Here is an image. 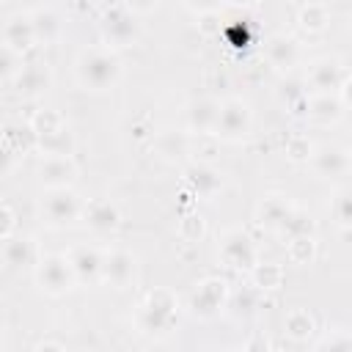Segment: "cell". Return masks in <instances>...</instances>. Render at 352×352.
Instances as JSON below:
<instances>
[{
  "label": "cell",
  "mask_w": 352,
  "mask_h": 352,
  "mask_svg": "<svg viewBox=\"0 0 352 352\" xmlns=\"http://www.w3.org/2000/svg\"><path fill=\"white\" fill-rule=\"evenodd\" d=\"M74 77L85 91L104 94L113 91L124 77V63L116 50L107 47H85L74 60Z\"/></svg>",
  "instance_id": "obj_1"
},
{
  "label": "cell",
  "mask_w": 352,
  "mask_h": 352,
  "mask_svg": "<svg viewBox=\"0 0 352 352\" xmlns=\"http://www.w3.org/2000/svg\"><path fill=\"white\" fill-rule=\"evenodd\" d=\"M135 327L143 336L162 338L179 324V300L170 289H151L135 305Z\"/></svg>",
  "instance_id": "obj_2"
},
{
  "label": "cell",
  "mask_w": 352,
  "mask_h": 352,
  "mask_svg": "<svg viewBox=\"0 0 352 352\" xmlns=\"http://www.w3.org/2000/svg\"><path fill=\"white\" fill-rule=\"evenodd\" d=\"M99 33H102V41L107 50H121V47H129L138 41L140 22L126 3H110V6H102Z\"/></svg>",
  "instance_id": "obj_3"
},
{
  "label": "cell",
  "mask_w": 352,
  "mask_h": 352,
  "mask_svg": "<svg viewBox=\"0 0 352 352\" xmlns=\"http://www.w3.org/2000/svg\"><path fill=\"white\" fill-rule=\"evenodd\" d=\"M305 85H311L314 94H336L344 104H349V72L336 55H324L308 63L305 69Z\"/></svg>",
  "instance_id": "obj_4"
},
{
  "label": "cell",
  "mask_w": 352,
  "mask_h": 352,
  "mask_svg": "<svg viewBox=\"0 0 352 352\" xmlns=\"http://www.w3.org/2000/svg\"><path fill=\"white\" fill-rule=\"evenodd\" d=\"M250 126H253V107H250V102L242 99V96H228V99L220 102V113H217L212 135L220 138V140L236 143V140L250 135Z\"/></svg>",
  "instance_id": "obj_5"
},
{
  "label": "cell",
  "mask_w": 352,
  "mask_h": 352,
  "mask_svg": "<svg viewBox=\"0 0 352 352\" xmlns=\"http://www.w3.org/2000/svg\"><path fill=\"white\" fill-rule=\"evenodd\" d=\"M82 198L72 190V187H63V190H44V198H41V217L50 228H72L80 217H82Z\"/></svg>",
  "instance_id": "obj_6"
},
{
  "label": "cell",
  "mask_w": 352,
  "mask_h": 352,
  "mask_svg": "<svg viewBox=\"0 0 352 352\" xmlns=\"http://www.w3.org/2000/svg\"><path fill=\"white\" fill-rule=\"evenodd\" d=\"M33 275H36L38 289L44 294H50V297H63V294H69L77 286L66 253H47V256H41Z\"/></svg>",
  "instance_id": "obj_7"
},
{
  "label": "cell",
  "mask_w": 352,
  "mask_h": 352,
  "mask_svg": "<svg viewBox=\"0 0 352 352\" xmlns=\"http://www.w3.org/2000/svg\"><path fill=\"white\" fill-rule=\"evenodd\" d=\"M138 280V258L132 250L121 248V245H110L102 248V283H107L110 289H129Z\"/></svg>",
  "instance_id": "obj_8"
},
{
  "label": "cell",
  "mask_w": 352,
  "mask_h": 352,
  "mask_svg": "<svg viewBox=\"0 0 352 352\" xmlns=\"http://www.w3.org/2000/svg\"><path fill=\"white\" fill-rule=\"evenodd\" d=\"M228 283L223 280V278H217V275H206V278H201L195 286H192V292H190V311L198 316V319H209V316H214L220 308H226V302H228Z\"/></svg>",
  "instance_id": "obj_9"
},
{
  "label": "cell",
  "mask_w": 352,
  "mask_h": 352,
  "mask_svg": "<svg viewBox=\"0 0 352 352\" xmlns=\"http://www.w3.org/2000/svg\"><path fill=\"white\" fill-rule=\"evenodd\" d=\"M220 261L228 267V270H236V272H250L253 264L258 261V250L253 245V239L239 231V228H231L223 234L220 239Z\"/></svg>",
  "instance_id": "obj_10"
},
{
  "label": "cell",
  "mask_w": 352,
  "mask_h": 352,
  "mask_svg": "<svg viewBox=\"0 0 352 352\" xmlns=\"http://www.w3.org/2000/svg\"><path fill=\"white\" fill-rule=\"evenodd\" d=\"M182 182H184V190L201 201H212L223 190V173L212 162H198V160L190 162L182 170Z\"/></svg>",
  "instance_id": "obj_11"
},
{
  "label": "cell",
  "mask_w": 352,
  "mask_h": 352,
  "mask_svg": "<svg viewBox=\"0 0 352 352\" xmlns=\"http://www.w3.org/2000/svg\"><path fill=\"white\" fill-rule=\"evenodd\" d=\"M77 162L74 157H41L36 165V179L44 190H63L77 182Z\"/></svg>",
  "instance_id": "obj_12"
},
{
  "label": "cell",
  "mask_w": 352,
  "mask_h": 352,
  "mask_svg": "<svg viewBox=\"0 0 352 352\" xmlns=\"http://www.w3.org/2000/svg\"><path fill=\"white\" fill-rule=\"evenodd\" d=\"M308 162H311V168H314V173H316L319 179H341V176H346L349 168H352L349 148L336 146V143L316 146Z\"/></svg>",
  "instance_id": "obj_13"
},
{
  "label": "cell",
  "mask_w": 352,
  "mask_h": 352,
  "mask_svg": "<svg viewBox=\"0 0 352 352\" xmlns=\"http://www.w3.org/2000/svg\"><path fill=\"white\" fill-rule=\"evenodd\" d=\"M66 258L72 264V272H74L77 283H85V286L102 283V248H96V245H72L66 250Z\"/></svg>",
  "instance_id": "obj_14"
},
{
  "label": "cell",
  "mask_w": 352,
  "mask_h": 352,
  "mask_svg": "<svg viewBox=\"0 0 352 352\" xmlns=\"http://www.w3.org/2000/svg\"><path fill=\"white\" fill-rule=\"evenodd\" d=\"M82 226L94 234H113L121 226V212L107 198H91L82 204Z\"/></svg>",
  "instance_id": "obj_15"
},
{
  "label": "cell",
  "mask_w": 352,
  "mask_h": 352,
  "mask_svg": "<svg viewBox=\"0 0 352 352\" xmlns=\"http://www.w3.org/2000/svg\"><path fill=\"white\" fill-rule=\"evenodd\" d=\"M220 113V99L214 96H195L184 107V126L192 135H212L214 121Z\"/></svg>",
  "instance_id": "obj_16"
},
{
  "label": "cell",
  "mask_w": 352,
  "mask_h": 352,
  "mask_svg": "<svg viewBox=\"0 0 352 352\" xmlns=\"http://www.w3.org/2000/svg\"><path fill=\"white\" fill-rule=\"evenodd\" d=\"M0 41L6 47H11L16 55L28 52L36 44V33H33V22L28 11H16L11 16H6L3 28H0Z\"/></svg>",
  "instance_id": "obj_17"
},
{
  "label": "cell",
  "mask_w": 352,
  "mask_h": 352,
  "mask_svg": "<svg viewBox=\"0 0 352 352\" xmlns=\"http://www.w3.org/2000/svg\"><path fill=\"white\" fill-rule=\"evenodd\" d=\"M50 85H52V69H50L44 60L22 63L19 74L14 77V88H16V94L25 96V99H36V96L47 94Z\"/></svg>",
  "instance_id": "obj_18"
},
{
  "label": "cell",
  "mask_w": 352,
  "mask_h": 352,
  "mask_svg": "<svg viewBox=\"0 0 352 352\" xmlns=\"http://www.w3.org/2000/svg\"><path fill=\"white\" fill-rule=\"evenodd\" d=\"M344 110H346V104L336 94H311V96H305L302 118H308L316 126H333L341 121Z\"/></svg>",
  "instance_id": "obj_19"
},
{
  "label": "cell",
  "mask_w": 352,
  "mask_h": 352,
  "mask_svg": "<svg viewBox=\"0 0 352 352\" xmlns=\"http://www.w3.org/2000/svg\"><path fill=\"white\" fill-rule=\"evenodd\" d=\"M294 212V204L289 201V195H283V192H270V195H264L261 198V204L256 206V220L264 226V228H270V231H280L283 228V223L289 220V214Z\"/></svg>",
  "instance_id": "obj_20"
},
{
  "label": "cell",
  "mask_w": 352,
  "mask_h": 352,
  "mask_svg": "<svg viewBox=\"0 0 352 352\" xmlns=\"http://www.w3.org/2000/svg\"><path fill=\"white\" fill-rule=\"evenodd\" d=\"M264 55H267V63L280 69V72H289L292 66H297L300 60V44L294 36L289 33H275L267 38V47H264Z\"/></svg>",
  "instance_id": "obj_21"
},
{
  "label": "cell",
  "mask_w": 352,
  "mask_h": 352,
  "mask_svg": "<svg viewBox=\"0 0 352 352\" xmlns=\"http://www.w3.org/2000/svg\"><path fill=\"white\" fill-rule=\"evenodd\" d=\"M28 14H30V22H33L36 41L52 44V41L60 38V33H63V19H60V14H58L55 8L41 6V8H33V11H28Z\"/></svg>",
  "instance_id": "obj_22"
},
{
  "label": "cell",
  "mask_w": 352,
  "mask_h": 352,
  "mask_svg": "<svg viewBox=\"0 0 352 352\" xmlns=\"http://www.w3.org/2000/svg\"><path fill=\"white\" fill-rule=\"evenodd\" d=\"M28 126H30V132L36 135V140H41V138H50V135H58V132L69 129V124H66L63 113H60V110H55V107H38V110H33V116H30Z\"/></svg>",
  "instance_id": "obj_23"
},
{
  "label": "cell",
  "mask_w": 352,
  "mask_h": 352,
  "mask_svg": "<svg viewBox=\"0 0 352 352\" xmlns=\"http://www.w3.org/2000/svg\"><path fill=\"white\" fill-rule=\"evenodd\" d=\"M248 275H250V286L258 292H275L286 280V270L278 261H256Z\"/></svg>",
  "instance_id": "obj_24"
},
{
  "label": "cell",
  "mask_w": 352,
  "mask_h": 352,
  "mask_svg": "<svg viewBox=\"0 0 352 352\" xmlns=\"http://www.w3.org/2000/svg\"><path fill=\"white\" fill-rule=\"evenodd\" d=\"M283 333L292 341H308L316 333V316L308 308H292L283 316Z\"/></svg>",
  "instance_id": "obj_25"
},
{
  "label": "cell",
  "mask_w": 352,
  "mask_h": 352,
  "mask_svg": "<svg viewBox=\"0 0 352 352\" xmlns=\"http://www.w3.org/2000/svg\"><path fill=\"white\" fill-rule=\"evenodd\" d=\"M0 143H3L14 157H19V154H28V151L36 148V135L30 132L28 124H6V126L0 129Z\"/></svg>",
  "instance_id": "obj_26"
},
{
  "label": "cell",
  "mask_w": 352,
  "mask_h": 352,
  "mask_svg": "<svg viewBox=\"0 0 352 352\" xmlns=\"http://www.w3.org/2000/svg\"><path fill=\"white\" fill-rule=\"evenodd\" d=\"M297 25L308 33H322L327 25H330V6L322 3V0H314V3H302L297 8Z\"/></svg>",
  "instance_id": "obj_27"
},
{
  "label": "cell",
  "mask_w": 352,
  "mask_h": 352,
  "mask_svg": "<svg viewBox=\"0 0 352 352\" xmlns=\"http://www.w3.org/2000/svg\"><path fill=\"white\" fill-rule=\"evenodd\" d=\"M0 256L8 267H25V264H33L36 258V248H33V239L28 236H8L0 248Z\"/></svg>",
  "instance_id": "obj_28"
},
{
  "label": "cell",
  "mask_w": 352,
  "mask_h": 352,
  "mask_svg": "<svg viewBox=\"0 0 352 352\" xmlns=\"http://www.w3.org/2000/svg\"><path fill=\"white\" fill-rule=\"evenodd\" d=\"M36 151H41V157H72L74 138H72L69 129H63L58 135H50V138L36 140Z\"/></svg>",
  "instance_id": "obj_29"
},
{
  "label": "cell",
  "mask_w": 352,
  "mask_h": 352,
  "mask_svg": "<svg viewBox=\"0 0 352 352\" xmlns=\"http://www.w3.org/2000/svg\"><path fill=\"white\" fill-rule=\"evenodd\" d=\"M316 239L314 236H294V239H286V258L297 267H305L316 258Z\"/></svg>",
  "instance_id": "obj_30"
},
{
  "label": "cell",
  "mask_w": 352,
  "mask_h": 352,
  "mask_svg": "<svg viewBox=\"0 0 352 352\" xmlns=\"http://www.w3.org/2000/svg\"><path fill=\"white\" fill-rule=\"evenodd\" d=\"M176 231L184 242H201L206 236V220L201 212H184L176 223Z\"/></svg>",
  "instance_id": "obj_31"
},
{
  "label": "cell",
  "mask_w": 352,
  "mask_h": 352,
  "mask_svg": "<svg viewBox=\"0 0 352 352\" xmlns=\"http://www.w3.org/2000/svg\"><path fill=\"white\" fill-rule=\"evenodd\" d=\"M314 231H316V223L311 220V214H305V212L294 209L278 234H280V236H286V239H294V236H314Z\"/></svg>",
  "instance_id": "obj_32"
},
{
  "label": "cell",
  "mask_w": 352,
  "mask_h": 352,
  "mask_svg": "<svg viewBox=\"0 0 352 352\" xmlns=\"http://www.w3.org/2000/svg\"><path fill=\"white\" fill-rule=\"evenodd\" d=\"M314 148H316L314 140L308 135H302V132H294V135L286 138V157L292 162H308L311 154H314Z\"/></svg>",
  "instance_id": "obj_33"
},
{
  "label": "cell",
  "mask_w": 352,
  "mask_h": 352,
  "mask_svg": "<svg viewBox=\"0 0 352 352\" xmlns=\"http://www.w3.org/2000/svg\"><path fill=\"white\" fill-rule=\"evenodd\" d=\"M330 214H333V220L338 223L341 231L349 228V223H352V198H349V190H338L330 198Z\"/></svg>",
  "instance_id": "obj_34"
},
{
  "label": "cell",
  "mask_w": 352,
  "mask_h": 352,
  "mask_svg": "<svg viewBox=\"0 0 352 352\" xmlns=\"http://www.w3.org/2000/svg\"><path fill=\"white\" fill-rule=\"evenodd\" d=\"M314 352H352V338L346 327H336L330 330V336H324Z\"/></svg>",
  "instance_id": "obj_35"
},
{
  "label": "cell",
  "mask_w": 352,
  "mask_h": 352,
  "mask_svg": "<svg viewBox=\"0 0 352 352\" xmlns=\"http://www.w3.org/2000/svg\"><path fill=\"white\" fill-rule=\"evenodd\" d=\"M157 151L162 157H182L187 154V138L182 132H162L157 138Z\"/></svg>",
  "instance_id": "obj_36"
},
{
  "label": "cell",
  "mask_w": 352,
  "mask_h": 352,
  "mask_svg": "<svg viewBox=\"0 0 352 352\" xmlns=\"http://www.w3.org/2000/svg\"><path fill=\"white\" fill-rule=\"evenodd\" d=\"M22 55H16L11 47H6L3 41H0V82H14V77L19 74V69H22Z\"/></svg>",
  "instance_id": "obj_37"
},
{
  "label": "cell",
  "mask_w": 352,
  "mask_h": 352,
  "mask_svg": "<svg viewBox=\"0 0 352 352\" xmlns=\"http://www.w3.org/2000/svg\"><path fill=\"white\" fill-rule=\"evenodd\" d=\"M14 228H16V214H14V209L0 201V242H6L8 236H14Z\"/></svg>",
  "instance_id": "obj_38"
},
{
  "label": "cell",
  "mask_w": 352,
  "mask_h": 352,
  "mask_svg": "<svg viewBox=\"0 0 352 352\" xmlns=\"http://www.w3.org/2000/svg\"><path fill=\"white\" fill-rule=\"evenodd\" d=\"M14 165H16V157H14V154L0 143V179H3V176H8V173L14 170Z\"/></svg>",
  "instance_id": "obj_39"
},
{
  "label": "cell",
  "mask_w": 352,
  "mask_h": 352,
  "mask_svg": "<svg viewBox=\"0 0 352 352\" xmlns=\"http://www.w3.org/2000/svg\"><path fill=\"white\" fill-rule=\"evenodd\" d=\"M242 352H270V341L261 338V336H256V338L248 341V346H245Z\"/></svg>",
  "instance_id": "obj_40"
},
{
  "label": "cell",
  "mask_w": 352,
  "mask_h": 352,
  "mask_svg": "<svg viewBox=\"0 0 352 352\" xmlns=\"http://www.w3.org/2000/svg\"><path fill=\"white\" fill-rule=\"evenodd\" d=\"M33 352H66V346H63L60 341L47 338V341H41V344H36V349H33Z\"/></svg>",
  "instance_id": "obj_41"
},
{
  "label": "cell",
  "mask_w": 352,
  "mask_h": 352,
  "mask_svg": "<svg viewBox=\"0 0 352 352\" xmlns=\"http://www.w3.org/2000/svg\"><path fill=\"white\" fill-rule=\"evenodd\" d=\"M0 352H3V338H0Z\"/></svg>",
  "instance_id": "obj_42"
}]
</instances>
